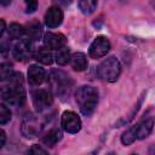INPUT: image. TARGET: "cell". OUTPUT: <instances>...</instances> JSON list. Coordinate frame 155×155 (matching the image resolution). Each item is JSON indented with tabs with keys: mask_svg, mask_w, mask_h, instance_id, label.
Listing matches in <instances>:
<instances>
[{
	"mask_svg": "<svg viewBox=\"0 0 155 155\" xmlns=\"http://www.w3.org/2000/svg\"><path fill=\"white\" fill-rule=\"evenodd\" d=\"M11 86L0 88V98L13 105H21L25 101V92L23 88V76L21 73H13L10 79Z\"/></svg>",
	"mask_w": 155,
	"mask_h": 155,
	"instance_id": "6da1fadb",
	"label": "cell"
},
{
	"mask_svg": "<svg viewBox=\"0 0 155 155\" xmlns=\"http://www.w3.org/2000/svg\"><path fill=\"white\" fill-rule=\"evenodd\" d=\"M76 103L80 108V111L88 116L93 113L98 103V91L92 86H81L75 93Z\"/></svg>",
	"mask_w": 155,
	"mask_h": 155,
	"instance_id": "7a4b0ae2",
	"label": "cell"
},
{
	"mask_svg": "<svg viewBox=\"0 0 155 155\" xmlns=\"http://www.w3.org/2000/svg\"><path fill=\"white\" fill-rule=\"evenodd\" d=\"M121 73L120 62L115 57H108L97 68V74L99 79L107 82H114L117 80Z\"/></svg>",
	"mask_w": 155,
	"mask_h": 155,
	"instance_id": "3957f363",
	"label": "cell"
},
{
	"mask_svg": "<svg viewBox=\"0 0 155 155\" xmlns=\"http://www.w3.org/2000/svg\"><path fill=\"white\" fill-rule=\"evenodd\" d=\"M50 84L56 94L63 96L67 92H69V88L71 87L73 82L65 73L61 70H53L50 75Z\"/></svg>",
	"mask_w": 155,
	"mask_h": 155,
	"instance_id": "277c9868",
	"label": "cell"
},
{
	"mask_svg": "<svg viewBox=\"0 0 155 155\" xmlns=\"http://www.w3.org/2000/svg\"><path fill=\"white\" fill-rule=\"evenodd\" d=\"M62 127L68 133H78L81 128V120L74 111H64L62 115Z\"/></svg>",
	"mask_w": 155,
	"mask_h": 155,
	"instance_id": "5b68a950",
	"label": "cell"
},
{
	"mask_svg": "<svg viewBox=\"0 0 155 155\" xmlns=\"http://www.w3.org/2000/svg\"><path fill=\"white\" fill-rule=\"evenodd\" d=\"M110 50V42L105 36H97L90 45V56L92 58H101L105 56Z\"/></svg>",
	"mask_w": 155,
	"mask_h": 155,
	"instance_id": "8992f818",
	"label": "cell"
},
{
	"mask_svg": "<svg viewBox=\"0 0 155 155\" xmlns=\"http://www.w3.org/2000/svg\"><path fill=\"white\" fill-rule=\"evenodd\" d=\"M33 97V104L38 111H42L47 109L52 104V97L51 94L45 90H36L31 94Z\"/></svg>",
	"mask_w": 155,
	"mask_h": 155,
	"instance_id": "52a82bcc",
	"label": "cell"
},
{
	"mask_svg": "<svg viewBox=\"0 0 155 155\" xmlns=\"http://www.w3.org/2000/svg\"><path fill=\"white\" fill-rule=\"evenodd\" d=\"M22 133L27 138H34L40 132V124L34 116H28L22 122Z\"/></svg>",
	"mask_w": 155,
	"mask_h": 155,
	"instance_id": "ba28073f",
	"label": "cell"
},
{
	"mask_svg": "<svg viewBox=\"0 0 155 155\" xmlns=\"http://www.w3.org/2000/svg\"><path fill=\"white\" fill-rule=\"evenodd\" d=\"M63 22V12L58 6L50 7L45 15V23L48 28H56Z\"/></svg>",
	"mask_w": 155,
	"mask_h": 155,
	"instance_id": "9c48e42d",
	"label": "cell"
},
{
	"mask_svg": "<svg viewBox=\"0 0 155 155\" xmlns=\"http://www.w3.org/2000/svg\"><path fill=\"white\" fill-rule=\"evenodd\" d=\"M44 42L47 48L58 50L65 45V38L59 33H46L44 36Z\"/></svg>",
	"mask_w": 155,
	"mask_h": 155,
	"instance_id": "30bf717a",
	"label": "cell"
},
{
	"mask_svg": "<svg viewBox=\"0 0 155 155\" xmlns=\"http://www.w3.org/2000/svg\"><path fill=\"white\" fill-rule=\"evenodd\" d=\"M153 125H154V120H153L151 116L144 117L140 122H138L137 125H134L137 139H143V138L148 137L151 133V131H153Z\"/></svg>",
	"mask_w": 155,
	"mask_h": 155,
	"instance_id": "8fae6325",
	"label": "cell"
},
{
	"mask_svg": "<svg viewBox=\"0 0 155 155\" xmlns=\"http://www.w3.org/2000/svg\"><path fill=\"white\" fill-rule=\"evenodd\" d=\"M44 80H45L44 68H41L36 64H31L28 69V81H29V84L33 85V86H38V85L42 84Z\"/></svg>",
	"mask_w": 155,
	"mask_h": 155,
	"instance_id": "7c38bea8",
	"label": "cell"
},
{
	"mask_svg": "<svg viewBox=\"0 0 155 155\" xmlns=\"http://www.w3.org/2000/svg\"><path fill=\"white\" fill-rule=\"evenodd\" d=\"M31 56V45L28 41L18 42L13 48V57L17 61H25Z\"/></svg>",
	"mask_w": 155,
	"mask_h": 155,
	"instance_id": "4fadbf2b",
	"label": "cell"
},
{
	"mask_svg": "<svg viewBox=\"0 0 155 155\" xmlns=\"http://www.w3.org/2000/svg\"><path fill=\"white\" fill-rule=\"evenodd\" d=\"M70 64H71V68L76 71H82L87 68L88 65V62H87V58L84 53L81 52H78V53H74L73 56H70Z\"/></svg>",
	"mask_w": 155,
	"mask_h": 155,
	"instance_id": "5bb4252c",
	"label": "cell"
},
{
	"mask_svg": "<svg viewBox=\"0 0 155 155\" xmlns=\"http://www.w3.org/2000/svg\"><path fill=\"white\" fill-rule=\"evenodd\" d=\"M62 138V132L58 128H52L50 130L44 137H42V143L47 147H53L58 140Z\"/></svg>",
	"mask_w": 155,
	"mask_h": 155,
	"instance_id": "9a60e30c",
	"label": "cell"
},
{
	"mask_svg": "<svg viewBox=\"0 0 155 155\" xmlns=\"http://www.w3.org/2000/svg\"><path fill=\"white\" fill-rule=\"evenodd\" d=\"M34 58H35L38 62H40V63H42V64H46V65H50V64L53 62V56H52V53H51L48 50H45V48H41V50H39L38 52H35V53H34Z\"/></svg>",
	"mask_w": 155,
	"mask_h": 155,
	"instance_id": "2e32d148",
	"label": "cell"
},
{
	"mask_svg": "<svg viewBox=\"0 0 155 155\" xmlns=\"http://www.w3.org/2000/svg\"><path fill=\"white\" fill-rule=\"evenodd\" d=\"M27 34L29 40H39L41 35V27L39 22H31L27 27Z\"/></svg>",
	"mask_w": 155,
	"mask_h": 155,
	"instance_id": "e0dca14e",
	"label": "cell"
},
{
	"mask_svg": "<svg viewBox=\"0 0 155 155\" xmlns=\"http://www.w3.org/2000/svg\"><path fill=\"white\" fill-rule=\"evenodd\" d=\"M79 8L85 15H91L97 7V0H79Z\"/></svg>",
	"mask_w": 155,
	"mask_h": 155,
	"instance_id": "ac0fdd59",
	"label": "cell"
},
{
	"mask_svg": "<svg viewBox=\"0 0 155 155\" xmlns=\"http://www.w3.org/2000/svg\"><path fill=\"white\" fill-rule=\"evenodd\" d=\"M70 59V52L67 47H61L57 50V53H56V62L59 64V65H65Z\"/></svg>",
	"mask_w": 155,
	"mask_h": 155,
	"instance_id": "d6986e66",
	"label": "cell"
},
{
	"mask_svg": "<svg viewBox=\"0 0 155 155\" xmlns=\"http://www.w3.org/2000/svg\"><path fill=\"white\" fill-rule=\"evenodd\" d=\"M13 73V68L10 63H0V81L10 80Z\"/></svg>",
	"mask_w": 155,
	"mask_h": 155,
	"instance_id": "ffe728a7",
	"label": "cell"
},
{
	"mask_svg": "<svg viewBox=\"0 0 155 155\" xmlns=\"http://www.w3.org/2000/svg\"><path fill=\"white\" fill-rule=\"evenodd\" d=\"M136 139H137V134H136V128H134V126L130 127V128H128L127 131H125V132L122 133V136H121V142H122V144H125V145L132 144Z\"/></svg>",
	"mask_w": 155,
	"mask_h": 155,
	"instance_id": "44dd1931",
	"label": "cell"
},
{
	"mask_svg": "<svg viewBox=\"0 0 155 155\" xmlns=\"http://www.w3.org/2000/svg\"><path fill=\"white\" fill-rule=\"evenodd\" d=\"M25 33V29L18 23H11L8 27V35L12 39H19Z\"/></svg>",
	"mask_w": 155,
	"mask_h": 155,
	"instance_id": "7402d4cb",
	"label": "cell"
},
{
	"mask_svg": "<svg viewBox=\"0 0 155 155\" xmlns=\"http://www.w3.org/2000/svg\"><path fill=\"white\" fill-rule=\"evenodd\" d=\"M11 120V110L7 105L0 103V125H5Z\"/></svg>",
	"mask_w": 155,
	"mask_h": 155,
	"instance_id": "603a6c76",
	"label": "cell"
},
{
	"mask_svg": "<svg viewBox=\"0 0 155 155\" xmlns=\"http://www.w3.org/2000/svg\"><path fill=\"white\" fill-rule=\"evenodd\" d=\"M24 1H25V6H27V12L33 13L38 7V0H24Z\"/></svg>",
	"mask_w": 155,
	"mask_h": 155,
	"instance_id": "cb8c5ba5",
	"label": "cell"
},
{
	"mask_svg": "<svg viewBox=\"0 0 155 155\" xmlns=\"http://www.w3.org/2000/svg\"><path fill=\"white\" fill-rule=\"evenodd\" d=\"M29 153L30 154H47V151L45 149H42L41 147H39V145H33L29 149Z\"/></svg>",
	"mask_w": 155,
	"mask_h": 155,
	"instance_id": "d4e9b609",
	"label": "cell"
},
{
	"mask_svg": "<svg viewBox=\"0 0 155 155\" xmlns=\"http://www.w3.org/2000/svg\"><path fill=\"white\" fill-rule=\"evenodd\" d=\"M5 142H6V133L2 130H0V149L4 147Z\"/></svg>",
	"mask_w": 155,
	"mask_h": 155,
	"instance_id": "484cf974",
	"label": "cell"
},
{
	"mask_svg": "<svg viewBox=\"0 0 155 155\" xmlns=\"http://www.w3.org/2000/svg\"><path fill=\"white\" fill-rule=\"evenodd\" d=\"M4 30H5V21L4 19H0V38L4 34Z\"/></svg>",
	"mask_w": 155,
	"mask_h": 155,
	"instance_id": "4316f807",
	"label": "cell"
},
{
	"mask_svg": "<svg viewBox=\"0 0 155 155\" xmlns=\"http://www.w3.org/2000/svg\"><path fill=\"white\" fill-rule=\"evenodd\" d=\"M11 2H12V0H0V5H2V6H7Z\"/></svg>",
	"mask_w": 155,
	"mask_h": 155,
	"instance_id": "83f0119b",
	"label": "cell"
}]
</instances>
